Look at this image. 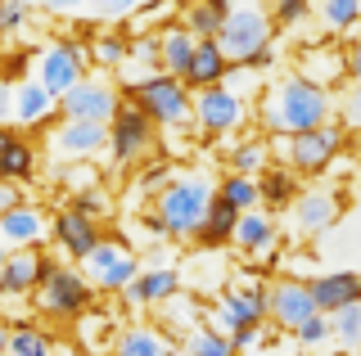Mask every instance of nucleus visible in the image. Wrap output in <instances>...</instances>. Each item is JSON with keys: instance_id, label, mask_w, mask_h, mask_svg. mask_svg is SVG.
I'll list each match as a JSON object with an SVG mask.
<instances>
[{"instance_id": "obj_1", "label": "nucleus", "mask_w": 361, "mask_h": 356, "mask_svg": "<svg viewBox=\"0 0 361 356\" xmlns=\"http://www.w3.org/2000/svg\"><path fill=\"white\" fill-rule=\"evenodd\" d=\"M334 104L330 95L321 91L316 82H302V77H285L280 82V91L267 99V127L285 131V136H298V131H312L321 127V122H330Z\"/></svg>"}, {"instance_id": "obj_2", "label": "nucleus", "mask_w": 361, "mask_h": 356, "mask_svg": "<svg viewBox=\"0 0 361 356\" xmlns=\"http://www.w3.org/2000/svg\"><path fill=\"white\" fill-rule=\"evenodd\" d=\"M208 198H212V185L203 181V176H180V181H172L163 194H158V212L154 217L163 221L167 235L185 239V235H195V230H199Z\"/></svg>"}, {"instance_id": "obj_3", "label": "nucleus", "mask_w": 361, "mask_h": 356, "mask_svg": "<svg viewBox=\"0 0 361 356\" xmlns=\"http://www.w3.org/2000/svg\"><path fill=\"white\" fill-rule=\"evenodd\" d=\"M131 104L140 108L149 122H158V127H180V122L190 117L185 82H180V77H167V72L140 77V82L131 86Z\"/></svg>"}, {"instance_id": "obj_4", "label": "nucleus", "mask_w": 361, "mask_h": 356, "mask_svg": "<svg viewBox=\"0 0 361 356\" xmlns=\"http://www.w3.org/2000/svg\"><path fill=\"white\" fill-rule=\"evenodd\" d=\"M212 41L226 63H248L262 46H271V18L262 9H226Z\"/></svg>"}, {"instance_id": "obj_5", "label": "nucleus", "mask_w": 361, "mask_h": 356, "mask_svg": "<svg viewBox=\"0 0 361 356\" xmlns=\"http://www.w3.org/2000/svg\"><path fill=\"white\" fill-rule=\"evenodd\" d=\"M118 108H122V95L109 82H95V77H82L73 91L59 95V113L68 122H104L109 127Z\"/></svg>"}, {"instance_id": "obj_6", "label": "nucleus", "mask_w": 361, "mask_h": 356, "mask_svg": "<svg viewBox=\"0 0 361 356\" xmlns=\"http://www.w3.org/2000/svg\"><path fill=\"white\" fill-rule=\"evenodd\" d=\"M338 149H343V131L334 127V122H321V127H312V131H298V136H289L285 144V158L289 167H298V172H325L334 158H338Z\"/></svg>"}, {"instance_id": "obj_7", "label": "nucleus", "mask_w": 361, "mask_h": 356, "mask_svg": "<svg viewBox=\"0 0 361 356\" xmlns=\"http://www.w3.org/2000/svg\"><path fill=\"white\" fill-rule=\"evenodd\" d=\"M37 307L45 316H82L90 307V284L68 266H50V275L37 284Z\"/></svg>"}, {"instance_id": "obj_8", "label": "nucleus", "mask_w": 361, "mask_h": 356, "mask_svg": "<svg viewBox=\"0 0 361 356\" xmlns=\"http://www.w3.org/2000/svg\"><path fill=\"white\" fill-rule=\"evenodd\" d=\"M149 144H154V122L145 117L140 108L131 104V99H122V108H118V113H113V122H109V149H113V163L140 158Z\"/></svg>"}, {"instance_id": "obj_9", "label": "nucleus", "mask_w": 361, "mask_h": 356, "mask_svg": "<svg viewBox=\"0 0 361 356\" xmlns=\"http://www.w3.org/2000/svg\"><path fill=\"white\" fill-rule=\"evenodd\" d=\"M82 77H86V50L82 46H68V41H59V46H50L37 59V82L54 99H59L63 91H73Z\"/></svg>"}, {"instance_id": "obj_10", "label": "nucleus", "mask_w": 361, "mask_h": 356, "mask_svg": "<svg viewBox=\"0 0 361 356\" xmlns=\"http://www.w3.org/2000/svg\"><path fill=\"white\" fill-rule=\"evenodd\" d=\"M90 280H95L99 288H109V293H122V288L131 284V275L140 271V262H135V253L127 248V243H113V239H99L95 248H90Z\"/></svg>"}, {"instance_id": "obj_11", "label": "nucleus", "mask_w": 361, "mask_h": 356, "mask_svg": "<svg viewBox=\"0 0 361 356\" xmlns=\"http://www.w3.org/2000/svg\"><path fill=\"white\" fill-rule=\"evenodd\" d=\"M190 108L199 113L203 136H226V131H235L240 117H244V104H240V95H235L231 86H208V91H199V99Z\"/></svg>"}, {"instance_id": "obj_12", "label": "nucleus", "mask_w": 361, "mask_h": 356, "mask_svg": "<svg viewBox=\"0 0 361 356\" xmlns=\"http://www.w3.org/2000/svg\"><path fill=\"white\" fill-rule=\"evenodd\" d=\"M50 275V262H45V253H9L5 266H0V298H27L37 293V284Z\"/></svg>"}, {"instance_id": "obj_13", "label": "nucleus", "mask_w": 361, "mask_h": 356, "mask_svg": "<svg viewBox=\"0 0 361 356\" xmlns=\"http://www.w3.org/2000/svg\"><path fill=\"white\" fill-rule=\"evenodd\" d=\"M54 153H59V158H68V163H77V158H95L99 149H104L109 144V127L104 122H68L63 117V127L54 131Z\"/></svg>"}, {"instance_id": "obj_14", "label": "nucleus", "mask_w": 361, "mask_h": 356, "mask_svg": "<svg viewBox=\"0 0 361 356\" xmlns=\"http://www.w3.org/2000/svg\"><path fill=\"white\" fill-rule=\"evenodd\" d=\"M293 203V230L298 235H325V230H334V221H338V194L330 190H307V194H298V198H289Z\"/></svg>"}, {"instance_id": "obj_15", "label": "nucleus", "mask_w": 361, "mask_h": 356, "mask_svg": "<svg viewBox=\"0 0 361 356\" xmlns=\"http://www.w3.org/2000/svg\"><path fill=\"white\" fill-rule=\"evenodd\" d=\"M267 316H276L280 325H302L307 316H316V303L307 293V284L302 280H280L267 288Z\"/></svg>"}, {"instance_id": "obj_16", "label": "nucleus", "mask_w": 361, "mask_h": 356, "mask_svg": "<svg viewBox=\"0 0 361 356\" xmlns=\"http://www.w3.org/2000/svg\"><path fill=\"white\" fill-rule=\"evenodd\" d=\"M172 293H180V275L172 266H154V271H135L131 284L122 288V298H127L131 307H163Z\"/></svg>"}, {"instance_id": "obj_17", "label": "nucleus", "mask_w": 361, "mask_h": 356, "mask_svg": "<svg viewBox=\"0 0 361 356\" xmlns=\"http://www.w3.org/2000/svg\"><path fill=\"white\" fill-rule=\"evenodd\" d=\"M54 239H59V248L68 253V258L86 262V258H90V248L99 243V230H95V221L82 217L77 208H63V212L54 217Z\"/></svg>"}, {"instance_id": "obj_18", "label": "nucleus", "mask_w": 361, "mask_h": 356, "mask_svg": "<svg viewBox=\"0 0 361 356\" xmlns=\"http://www.w3.org/2000/svg\"><path fill=\"white\" fill-rule=\"evenodd\" d=\"M307 293H312L316 311L330 316V311H338L343 303H357V275L353 271H325L307 284Z\"/></svg>"}, {"instance_id": "obj_19", "label": "nucleus", "mask_w": 361, "mask_h": 356, "mask_svg": "<svg viewBox=\"0 0 361 356\" xmlns=\"http://www.w3.org/2000/svg\"><path fill=\"white\" fill-rule=\"evenodd\" d=\"M0 239H5V243H18V248L41 243L45 239V212H41V208H27V203L9 208V212L0 217Z\"/></svg>"}, {"instance_id": "obj_20", "label": "nucleus", "mask_w": 361, "mask_h": 356, "mask_svg": "<svg viewBox=\"0 0 361 356\" xmlns=\"http://www.w3.org/2000/svg\"><path fill=\"white\" fill-rule=\"evenodd\" d=\"M231 63L221 59V50H217V41H195V54H190V68L180 82L185 86H199V91H208V86H221V77Z\"/></svg>"}, {"instance_id": "obj_21", "label": "nucleus", "mask_w": 361, "mask_h": 356, "mask_svg": "<svg viewBox=\"0 0 361 356\" xmlns=\"http://www.w3.org/2000/svg\"><path fill=\"white\" fill-rule=\"evenodd\" d=\"M54 108H59V99L45 91L37 77H32V82H23L18 91H14V122H23V127H41Z\"/></svg>"}, {"instance_id": "obj_22", "label": "nucleus", "mask_w": 361, "mask_h": 356, "mask_svg": "<svg viewBox=\"0 0 361 356\" xmlns=\"http://www.w3.org/2000/svg\"><path fill=\"white\" fill-rule=\"evenodd\" d=\"M235 243H240L244 253H267L271 243H276V221H271L267 212H240V221H235Z\"/></svg>"}, {"instance_id": "obj_23", "label": "nucleus", "mask_w": 361, "mask_h": 356, "mask_svg": "<svg viewBox=\"0 0 361 356\" xmlns=\"http://www.w3.org/2000/svg\"><path fill=\"white\" fill-rule=\"evenodd\" d=\"M190 54H195V37H190L185 27H167L163 37H158V63L167 68V77H185Z\"/></svg>"}, {"instance_id": "obj_24", "label": "nucleus", "mask_w": 361, "mask_h": 356, "mask_svg": "<svg viewBox=\"0 0 361 356\" xmlns=\"http://www.w3.org/2000/svg\"><path fill=\"white\" fill-rule=\"evenodd\" d=\"M235 221H240V212H235L231 203H221L217 194L208 198V208H203V221H199V230L195 235L203 239V243H226L235 235Z\"/></svg>"}, {"instance_id": "obj_25", "label": "nucleus", "mask_w": 361, "mask_h": 356, "mask_svg": "<svg viewBox=\"0 0 361 356\" xmlns=\"http://www.w3.org/2000/svg\"><path fill=\"white\" fill-rule=\"evenodd\" d=\"M172 348H167V338L149 325H131L118 333V348H113V356H167Z\"/></svg>"}, {"instance_id": "obj_26", "label": "nucleus", "mask_w": 361, "mask_h": 356, "mask_svg": "<svg viewBox=\"0 0 361 356\" xmlns=\"http://www.w3.org/2000/svg\"><path fill=\"white\" fill-rule=\"evenodd\" d=\"M32 167H37V153H32V144L23 136H14L0 149V181H27Z\"/></svg>"}, {"instance_id": "obj_27", "label": "nucleus", "mask_w": 361, "mask_h": 356, "mask_svg": "<svg viewBox=\"0 0 361 356\" xmlns=\"http://www.w3.org/2000/svg\"><path fill=\"white\" fill-rule=\"evenodd\" d=\"M248 325H257V320L248 316V307L226 288L217 303H212V329H217V333H235V329H248Z\"/></svg>"}, {"instance_id": "obj_28", "label": "nucleus", "mask_w": 361, "mask_h": 356, "mask_svg": "<svg viewBox=\"0 0 361 356\" xmlns=\"http://www.w3.org/2000/svg\"><path fill=\"white\" fill-rule=\"evenodd\" d=\"M221 203H231L235 212H248V208H257V176H244V172H231L221 181V190H217Z\"/></svg>"}, {"instance_id": "obj_29", "label": "nucleus", "mask_w": 361, "mask_h": 356, "mask_svg": "<svg viewBox=\"0 0 361 356\" xmlns=\"http://www.w3.org/2000/svg\"><path fill=\"white\" fill-rule=\"evenodd\" d=\"M257 198H267L271 208H285L293 198V172L289 167H271V172L257 176Z\"/></svg>"}, {"instance_id": "obj_30", "label": "nucleus", "mask_w": 361, "mask_h": 356, "mask_svg": "<svg viewBox=\"0 0 361 356\" xmlns=\"http://www.w3.org/2000/svg\"><path fill=\"white\" fill-rule=\"evenodd\" d=\"M185 356H235V348H231L226 333L208 329V325H195L190 338H185Z\"/></svg>"}, {"instance_id": "obj_31", "label": "nucleus", "mask_w": 361, "mask_h": 356, "mask_svg": "<svg viewBox=\"0 0 361 356\" xmlns=\"http://www.w3.org/2000/svg\"><path fill=\"white\" fill-rule=\"evenodd\" d=\"M5 356H54V338L41 333V329H32V325H23V329L9 333V352Z\"/></svg>"}, {"instance_id": "obj_32", "label": "nucleus", "mask_w": 361, "mask_h": 356, "mask_svg": "<svg viewBox=\"0 0 361 356\" xmlns=\"http://www.w3.org/2000/svg\"><path fill=\"white\" fill-rule=\"evenodd\" d=\"M293 338H298L302 348H321V343H330L334 338V333H330V316H321V311L307 316L302 325H293Z\"/></svg>"}, {"instance_id": "obj_33", "label": "nucleus", "mask_w": 361, "mask_h": 356, "mask_svg": "<svg viewBox=\"0 0 361 356\" xmlns=\"http://www.w3.org/2000/svg\"><path fill=\"white\" fill-rule=\"evenodd\" d=\"M330 333L334 338H343L348 348L357 343V333H361V320H357V303H343L338 311H330Z\"/></svg>"}, {"instance_id": "obj_34", "label": "nucleus", "mask_w": 361, "mask_h": 356, "mask_svg": "<svg viewBox=\"0 0 361 356\" xmlns=\"http://www.w3.org/2000/svg\"><path fill=\"white\" fill-rule=\"evenodd\" d=\"M217 27H221V14H217V9H208V5H195L185 14V32H190V37L212 41V37H217Z\"/></svg>"}, {"instance_id": "obj_35", "label": "nucleus", "mask_w": 361, "mask_h": 356, "mask_svg": "<svg viewBox=\"0 0 361 356\" xmlns=\"http://www.w3.org/2000/svg\"><path fill=\"white\" fill-rule=\"evenodd\" d=\"M321 18H325V27L348 32V27L357 23V0H325V5H321Z\"/></svg>"}, {"instance_id": "obj_36", "label": "nucleus", "mask_w": 361, "mask_h": 356, "mask_svg": "<svg viewBox=\"0 0 361 356\" xmlns=\"http://www.w3.org/2000/svg\"><path fill=\"white\" fill-rule=\"evenodd\" d=\"M231 163H235V172H244V176L262 172V167H267V144H257V140H244L240 149L231 153Z\"/></svg>"}, {"instance_id": "obj_37", "label": "nucleus", "mask_w": 361, "mask_h": 356, "mask_svg": "<svg viewBox=\"0 0 361 356\" xmlns=\"http://www.w3.org/2000/svg\"><path fill=\"white\" fill-rule=\"evenodd\" d=\"M231 293L240 298V303L248 307V316H253L257 325H262V320H267V284H235Z\"/></svg>"}, {"instance_id": "obj_38", "label": "nucleus", "mask_w": 361, "mask_h": 356, "mask_svg": "<svg viewBox=\"0 0 361 356\" xmlns=\"http://www.w3.org/2000/svg\"><path fill=\"white\" fill-rule=\"evenodd\" d=\"M95 63L122 68V63H127V41L122 37H95Z\"/></svg>"}, {"instance_id": "obj_39", "label": "nucleus", "mask_w": 361, "mask_h": 356, "mask_svg": "<svg viewBox=\"0 0 361 356\" xmlns=\"http://www.w3.org/2000/svg\"><path fill=\"white\" fill-rule=\"evenodd\" d=\"M95 18H131L140 9V0H90Z\"/></svg>"}, {"instance_id": "obj_40", "label": "nucleus", "mask_w": 361, "mask_h": 356, "mask_svg": "<svg viewBox=\"0 0 361 356\" xmlns=\"http://www.w3.org/2000/svg\"><path fill=\"white\" fill-rule=\"evenodd\" d=\"M27 18V0H0V32H18Z\"/></svg>"}, {"instance_id": "obj_41", "label": "nucleus", "mask_w": 361, "mask_h": 356, "mask_svg": "<svg viewBox=\"0 0 361 356\" xmlns=\"http://www.w3.org/2000/svg\"><path fill=\"white\" fill-rule=\"evenodd\" d=\"M231 338V348H235V356L240 352H253L257 343H262V325H248V329H235V333H226Z\"/></svg>"}, {"instance_id": "obj_42", "label": "nucleus", "mask_w": 361, "mask_h": 356, "mask_svg": "<svg viewBox=\"0 0 361 356\" xmlns=\"http://www.w3.org/2000/svg\"><path fill=\"white\" fill-rule=\"evenodd\" d=\"M307 0H280V5H276V18H280V23H298V18H307Z\"/></svg>"}, {"instance_id": "obj_43", "label": "nucleus", "mask_w": 361, "mask_h": 356, "mask_svg": "<svg viewBox=\"0 0 361 356\" xmlns=\"http://www.w3.org/2000/svg\"><path fill=\"white\" fill-rule=\"evenodd\" d=\"M14 117V86H9V77H0V127Z\"/></svg>"}, {"instance_id": "obj_44", "label": "nucleus", "mask_w": 361, "mask_h": 356, "mask_svg": "<svg viewBox=\"0 0 361 356\" xmlns=\"http://www.w3.org/2000/svg\"><path fill=\"white\" fill-rule=\"evenodd\" d=\"M73 208H77V212H82V217H90V221H95V212H99V208H104V198H99V194H77L73 198Z\"/></svg>"}, {"instance_id": "obj_45", "label": "nucleus", "mask_w": 361, "mask_h": 356, "mask_svg": "<svg viewBox=\"0 0 361 356\" xmlns=\"http://www.w3.org/2000/svg\"><path fill=\"white\" fill-rule=\"evenodd\" d=\"M163 176H167V163L145 167V172H140V190H158V185H163Z\"/></svg>"}, {"instance_id": "obj_46", "label": "nucleus", "mask_w": 361, "mask_h": 356, "mask_svg": "<svg viewBox=\"0 0 361 356\" xmlns=\"http://www.w3.org/2000/svg\"><path fill=\"white\" fill-rule=\"evenodd\" d=\"M23 198H18V185L14 181H0V217L9 212V208H18Z\"/></svg>"}, {"instance_id": "obj_47", "label": "nucleus", "mask_w": 361, "mask_h": 356, "mask_svg": "<svg viewBox=\"0 0 361 356\" xmlns=\"http://www.w3.org/2000/svg\"><path fill=\"white\" fill-rule=\"evenodd\" d=\"M86 5V0H41V9H50V14H77V9H82Z\"/></svg>"}, {"instance_id": "obj_48", "label": "nucleus", "mask_w": 361, "mask_h": 356, "mask_svg": "<svg viewBox=\"0 0 361 356\" xmlns=\"http://www.w3.org/2000/svg\"><path fill=\"white\" fill-rule=\"evenodd\" d=\"M68 185H73V190H86V185H95V172H90V167H82V172H68Z\"/></svg>"}, {"instance_id": "obj_49", "label": "nucleus", "mask_w": 361, "mask_h": 356, "mask_svg": "<svg viewBox=\"0 0 361 356\" xmlns=\"http://www.w3.org/2000/svg\"><path fill=\"white\" fill-rule=\"evenodd\" d=\"M271 59H276V54H271V46H262V50H257L248 63H253V68H271Z\"/></svg>"}, {"instance_id": "obj_50", "label": "nucleus", "mask_w": 361, "mask_h": 356, "mask_svg": "<svg viewBox=\"0 0 361 356\" xmlns=\"http://www.w3.org/2000/svg\"><path fill=\"white\" fill-rule=\"evenodd\" d=\"M199 5H208V9H217V14H226V9H231V0H199Z\"/></svg>"}, {"instance_id": "obj_51", "label": "nucleus", "mask_w": 361, "mask_h": 356, "mask_svg": "<svg viewBox=\"0 0 361 356\" xmlns=\"http://www.w3.org/2000/svg\"><path fill=\"white\" fill-rule=\"evenodd\" d=\"M5 352H9V329L0 325V356H5Z\"/></svg>"}, {"instance_id": "obj_52", "label": "nucleus", "mask_w": 361, "mask_h": 356, "mask_svg": "<svg viewBox=\"0 0 361 356\" xmlns=\"http://www.w3.org/2000/svg\"><path fill=\"white\" fill-rule=\"evenodd\" d=\"M9 140H14V131H9V127H0V149H5Z\"/></svg>"}, {"instance_id": "obj_53", "label": "nucleus", "mask_w": 361, "mask_h": 356, "mask_svg": "<svg viewBox=\"0 0 361 356\" xmlns=\"http://www.w3.org/2000/svg\"><path fill=\"white\" fill-rule=\"evenodd\" d=\"M240 356H276V352H257V348H253V352H240Z\"/></svg>"}, {"instance_id": "obj_54", "label": "nucleus", "mask_w": 361, "mask_h": 356, "mask_svg": "<svg viewBox=\"0 0 361 356\" xmlns=\"http://www.w3.org/2000/svg\"><path fill=\"white\" fill-rule=\"evenodd\" d=\"M5 258H9V253H5V239H0V266H5Z\"/></svg>"}, {"instance_id": "obj_55", "label": "nucleus", "mask_w": 361, "mask_h": 356, "mask_svg": "<svg viewBox=\"0 0 361 356\" xmlns=\"http://www.w3.org/2000/svg\"><path fill=\"white\" fill-rule=\"evenodd\" d=\"M338 356H357V352H338Z\"/></svg>"}, {"instance_id": "obj_56", "label": "nucleus", "mask_w": 361, "mask_h": 356, "mask_svg": "<svg viewBox=\"0 0 361 356\" xmlns=\"http://www.w3.org/2000/svg\"><path fill=\"white\" fill-rule=\"evenodd\" d=\"M167 356H180V352H167Z\"/></svg>"}]
</instances>
